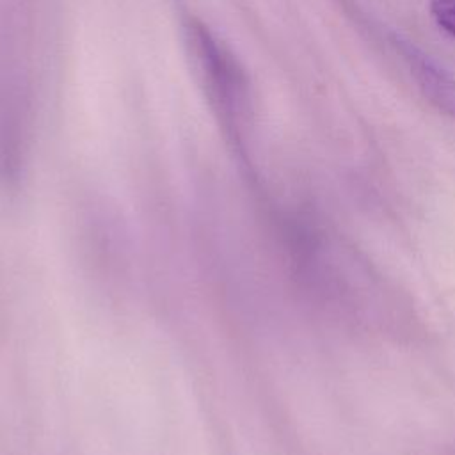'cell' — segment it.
<instances>
[{
	"instance_id": "cell-1",
	"label": "cell",
	"mask_w": 455,
	"mask_h": 455,
	"mask_svg": "<svg viewBox=\"0 0 455 455\" xmlns=\"http://www.w3.org/2000/svg\"><path fill=\"white\" fill-rule=\"evenodd\" d=\"M403 55L409 60L411 71L418 80L425 96L430 98L441 110L455 116V78L439 68L428 55L418 52L412 46L403 48Z\"/></svg>"
},
{
	"instance_id": "cell-2",
	"label": "cell",
	"mask_w": 455,
	"mask_h": 455,
	"mask_svg": "<svg viewBox=\"0 0 455 455\" xmlns=\"http://www.w3.org/2000/svg\"><path fill=\"white\" fill-rule=\"evenodd\" d=\"M430 12L435 23L455 37V0H432Z\"/></svg>"
}]
</instances>
